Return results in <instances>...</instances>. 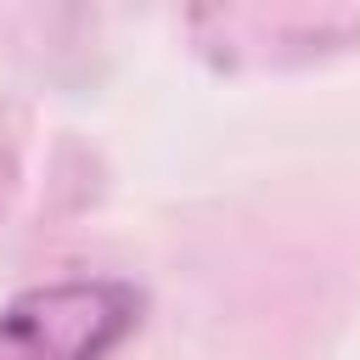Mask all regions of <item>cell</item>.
<instances>
[{
	"label": "cell",
	"mask_w": 360,
	"mask_h": 360,
	"mask_svg": "<svg viewBox=\"0 0 360 360\" xmlns=\"http://www.w3.org/2000/svg\"><path fill=\"white\" fill-rule=\"evenodd\" d=\"M141 326V292L129 281L79 276L22 287L0 309V360H107Z\"/></svg>",
	"instance_id": "1"
}]
</instances>
